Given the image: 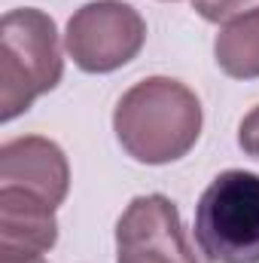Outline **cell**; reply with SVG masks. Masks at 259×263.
Masks as SVG:
<instances>
[{"label":"cell","instance_id":"10","mask_svg":"<svg viewBox=\"0 0 259 263\" xmlns=\"http://www.w3.org/2000/svg\"><path fill=\"white\" fill-rule=\"evenodd\" d=\"M238 144H241V150L247 156L259 159V104L241 120V126H238Z\"/></svg>","mask_w":259,"mask_h":263},{"label":"cell","instance_id":"7","mask_svg":"<svg viewBox=\"0 0 259 263\" xmlns=\"http://www.w3.org/2000/svg\"><path fill=\"white\" fill-rule=\"evenodd\" d=\"M55 242V205L18 187H0V254H49Z\"/></svg>","mask_w":259,"mask_h":263},{"label":"cell","instance_id":"1","mask_svg":"<svg viewBox=\"0 0 259 263\" xmlns=\"http://www.w3.org/2000/svg\"><path fill=\"white\" fill-rule=\"evenodd\" d=\"M201 101L171 77H146L116 101L113 132L134 162L168 165L183 159L201 135Z\"/></svg>","mask_w":259,"mask_h":263},{"label":"cell","instance_id":"6","mask_svg":"<svg viewBox=\"0 0 259 263\" xmlns=\"http://www.w3.org/2000/svg\"><path fill=\"white\" fill-rule=\"evenodd\" d=\"M0 187H18L58 208L70 193V162L55 141L21 135L0 147Z\"/></svg>","mask_w":259,"mask_h":263},{"label":"cell","instance_id":"2","mask_svg":"<svg viewBox=\"0 0 259 263\" xmlns=\"http://www.w3.org/2000/svg\"><path fill=\"white\" fill-rule=\"evenodd\" d=\"M64 77L52 15L34 6L9 9L0 22V120L12 123Z\"/></svg>","mask_w":259,"mask_h":263},{"label":"cell","instance_id":"4","mask_svg":"<svg viewBox=\"0 0 259 263\" xmlns=\"http://www.w3.org/2000/svg\"><path fill=\"white\" fill-rule=\"evenodd\" d=\"M146 22L125 0H92L79 6L64 31V49L85 73H113L140 55Z\"/></svg>","mask_w":259,"mask_h":263},{"label":"cell","instance_id":"8","mask_svg":"<svg viewBox=\"0 0 259 263\" xmlns=\"http://www.w3.org/2000/svg\"><path fill=\"white\" fill-rule=\"evenodd\" d=\"M217 67L232 80L259 77V6L229 18L213 40Z\"/></svg>","mask_w":259,"mask_h":263},{"label":"cell","instance_id":"11","mask_svg":"<svg viewBox=\"0 0 259 263\" xmlns=\"http://www.w3.org/2000/svg\"><path fill=\"white\" fill-rule=\"evenodd\" d=\"M0 263H49L43 254H0Z\"/></svg>","mask_w":259,"mask_h":263},{"label":"cell","instance_id":"3","mask_svg":"<svg viewBox=\"0 0 259 263\" xmlns=\"http://www.w3.org/2000/svg\"><path fill=\"white\" fill-rule=\"evenodd\" d=\"M195 242L207 263H259V175L229 168L195 205Z\"/></svg>","mask_w":259,"mask_h":263},{"label":"cell","instance_id":"9","mask_svg":"<svg viewBox=\"0 0 259 263\" xmlns=\"http://www.w3.org/2000/svg\"><path fill=\"white\" fill-rule=\"evenodd\" d=\"M253 3L259 0H192V9L204 18V22H213V25H226L229 18L247 12V6L253 9Z\"/></svg>","mask_w":259,"mask_h":263},{"label":"cell","instance_id":"5","mask_svg":"<svg viewBox=\"0 0 259 263\" xmlns=\"http://www.w3.org/2000/svg\"><path fill=\"white\" fill-rule=\"evenodd\" d=\"M116 263H204L186 239L177 205L162 193L134 196L116 223Z\"/></svg>","mask_w":259,"mask_h":263}]
</instances>
